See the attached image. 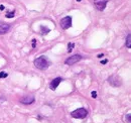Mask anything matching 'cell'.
Returning a JSON list of instances; mask_svg holds the SVG:
<instances>
[{"instance_id": "6da1fadb", "label": "cell", "mask_w": 131, "mask_h": 123, "mask_svg": "<svg viewBox=\"0 0 131 123\" xmlns=\"http://www.w3.org/2000/svg\"><path fill=\"white\" fill-rule=\"evenodd\" d=\"M34 66L38 70H47L50 67V61L48 60L47 57L40 56L34 60Z\"/></svg>"}, {"instance_id": "7a4b0ae2", "label": "cell", "mask_w": 131, "mask_h": 123, "mask_svg": "<svg viewBox=\"0 0 131 123\" xmlns=\"http://www.w3.org/2000/svg\"><path fill=\"white\" fill-rule=\"evenodd\" d=\"M88 115V111H87L85 108H79L74 110L71 113V116L74 117V118H78V119H83L85 117H87Z\"/></svg>"}, {"instance_id": "3957f363", "label": "cell", "mask_w": 131, "mask_h": 123, "mask_svg": "<svg viewBox=\"0 0 131 123\" xmlns=\"http://www.w3.org/2000/svg\"><path fill=\"white\" fill-rule=\"evenodd\" d=\"M108 82H109V84H110L111 86H113V87H119V86H121V84H122L121 78H120V77H118L117 75L111 76L110 78L108 79Z\"/></svg>"}, {"instance_id": "277c9868", "label": "cell", "mask_w": 131, "mask_h": 123, "mask_svg": "<svg viewBox=\"0 0 131 123\" xmlns=\"http://www.w3.org/2000/svg\"><path fill=\"white\" fill-rule=\"evenodd\" d=\"M82 58H83V57H82L81 55H74V56H72V57L68 58V59L65 61V64L68 65V66H73L74 64L78 63L79 61H81Z\"/></svg>"}, {"instance_id": "5b68a950", "label": "cell", "mask_w": 131, "mask_h": 123, "mask_svg": "<svg viewBox=\"0 0 131 123\" xmlns=\"http://www.w3.org/2000/svg\"><path fill=\"white\" fill-rule=\"evenodd\" d=\"M108 2L109 0H94V4L99 11H103L106 8V5Z\"/></svg>"}, {"instance_id": "8992f818", "label": "cell", "mask_w": 131, "mask_h": 123, "mask_svg": "<svg viewBox=\"0 0 131 123\" xmlns=\"http://www.w3.org/2000/svg\"><path fill=\"white\" fill-rule=\"evenodd\" d=\"M61 26L63 29H68L72 26V16H66L61 19Z\"/></svg>"}, {"instance_id": "52a82bcc", "label": "cell", "mask_w": 131, "mask_h": 123, "mask_svg": "<svg viewBox=\"0 0 131 123\" xmlns=\"http://www.w3.org/2000/svg\"><path fill=\"white\" fill-rule=\"evenodd\" d=\"M10 25L8 23H5L3 21H0V34H5L9 31Z\"/></svg>"}, {"instance_id": "ba28073f", "label": "cell", "mask_w": 131, "mask_h": 123, "mask_svg": "<svg viewBox=\"0 0 131 123\" xmlns=\"http://www.w3.org/2000/svg\"><path fill=\"white\" fill-rule=\"evenodd\" d=\"M34 97L33 96H24L20 99V102L24 105H29V104H32L34 102Z\"/></svg>"}, {"instance_id": "9c48e42d", "label": "cell", "mask_w": 131, "mask_h": 123, "mask_svg": "<svg viewBox=\"0 0 131 123\" xmlns=\"http://www.w3.org/2000/svg\"><path fill=\"white\" fill-rule=\"evenodd\" d=\"M61 82H62V78H61V77H57V78L53 79V80L51 82L50 88H51L52 90H55L57 87H59V85L61 84Z\"/></svg>"}, {"instance_id": "30bf717a", "label": "cell", "mask_w": 131, "mask_h": 123, "mask_svg": "<svg viewBox=\"0 0 131 123\" xmlns=\"http://www.w3.org/2000/svg\"><path fill=\"white\" fill-rule=\"evenodd\" d=\"M50 31H51V29L49 27H46V26H43V25L40 26V32H41V34H48Z\"/></svg>"}, {"instance_id": "8fae6325", "label": "cell", "mask_w": 131, "mask_h": 123, "mask_svg": "<svg viewBox=\"0 0 131 123\" xmlns=\"http://www.w3.org/2000/svg\"><path fill=\"white\" fill-rule=\"evenodd\" d=\"M126 47L128 49L131 48V34L130 33L127 35V38H126Z\"/></svg>"}, {"instance_id": "7c38bea8", "label": "cell", "mask_w": 131, "mask_h": 123, "mask_svg": "<svg viewBox=\"0 0 131 123\" xmlns=\"http://www.w3.org/2000/svg\"><path fill=\"white\" fill-rule=\"evenodd\" d=\"M13 16H14V10H12V11H10V12H8L6 14V17L7 18H12Z\"/></svg>"}, {"instance_id": "4fadbf2b", "label": "cell", "mask_w": 131, "mask_h": 123, "mask_svg": "<svg viewBox=\"0 0 131 123\" xmlns=\"http://www.w3.org/2000/svg\"><path fill=\"white\" fill-rule=\"evenodd\" d=\"M74 43H73V42H71V43H69V45H68V52L69 53H71L72 51H73V48H74Z\"/></svg>"}, {"instance_id": "5bb4252c", "label": "cell", "mask_w": 131, "mask_h": 123, "mask_svg": "<svg viewBox=\"0 0 131 123\" xmlns=\"http://www.w3.org/2000/svg\"><path fill=\"white\" fill-rule=\"evenodd\" d=\"M8 76V74L6 72H0V79H3V78H6Z\"/></svg>"}, {"instance_id": "9a60e30c", "label": "cell", "mask_w": 131, "mask_h": 123, "mask_svg": "<svg viewBox=\"0 0 131 123\" xmlns=\"http://www.w3.org/2000/svg\"><path fill=\"white\" fill-rule=\"evenodd\" d=\"M130 113H128L127 115H126V117H125V119L127 120V123H131V119H130Z\"/></svg>"}, {"instance_id": "2e32d148", "label": "cell", "mask_w": 131, "mask_h": 123, "mask_svg": "<svg viewBox=\"0 0 131 123\" xmlns=\"http://www.w3.org/2000/svg\"><path fill=\"white\" fill-rule=\"evenodd\" d=\"M92 98H97V92L96 91L92 92Z\"/></svg>"}, {"instance_id": "e0dca14e", "label": "cell", "mask_w": 131, "mask_h": 123, "mask_svg": "<svg viewBox=\"0 0 131 123\" xmlns=\"http://www.w3.org/2000/svg\"><path fill=\"white\" fill-rule=\"evenodd\" d=\"M108 63V60H104V61H101V64L104 65V64H107Z\"/></svg>"}, {"instance_id": "ac0fdd59", "label": "cell", "mask_w": 131, "mask_h": 123, "mask_svg": "<svg viewBox=\"0 0 131 123\" xmlns=\"http://www.w3.org/2000/svg\"><path fill=\"white\" fill-rule=\"evenodd\" d=\"M0 10H4V6H3V5L0 6Z\"/></svg>"}, {"instance_id": "d6986e66", "label": "cell", "mask_w": 131, "mask_h": 123, "mask_svg": "<svg viewBox=\"0 0 131 123\" xmlns=\"http://www.w3.org/2000/svg\"><path fill=\"white\" fill-rule=\"evenodd\" d=\"M102 57H103V54H102V55H98V58H102Z\"/></svg>"}]
</instances>
